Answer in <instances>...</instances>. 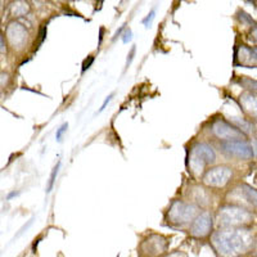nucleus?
Returning <instances> with one entry per match:
<instances>
[{"label": "nucleus", "mask_w": 257, "mask_h": 257, "mask_svg": "<svg viewBox=\"0 0 257 257\" xmlns=\"http://www.w3.org/2000/svg\"><path fill=\"white\" fill-rule=\"evenodd\" d=\"M252 234L245 229H225L212 235V244L221 256L234 257L252 247Z\"/></svg>", "instance_id": "obj_1"}, {"label": "nucleus", "mask_w": 257, "mask_h": 257, "mask_svg": "<svg viewBox=\"0 0 257 257\" xmlns=\"http://www.w3.org/2000/svg\"><path fill=\"white\" fill-rule=\"evenodd\" d=\"M217 221L221 226H243L252 221V213L239 206H225L217 213Z\"/></svg>", "instance_id": "obj_2"}, {"label": "nucleus", "mask_w": 257, "mask_h": 257, "mask_svg": "<svg viewBox=\"0 0 257 257\" xmlns=\"http://www.w3.org/2000/svg\"><path fill=\"white\" fill-rule=\"evenodd\" d=\"M216 161V153L211 146L206 143H198L192 148L190 153V169L193 173L201 174L206 166Z\"/></svg>", "instance_id": "obj_3"}, {"label": "nucleus", "mask_w": 257, "mask_h": 257, "mask_svg": "<svg viewBox=\"0 0 257 257\" xmlns=\"http://www.w3.org/2000/svg\"><path fill=\"white\" fill-rule=\"evenodd\" d=\"M198 215V207L192 203L175 201L169 210V220L171 224L185 225L193 221Z\"/></svg>", "instance_id": "obj_4"}, {"label": "nucleus", "mask_w": 257, "mask_h": 257, "mask_svg": "<svg viewBox=\"0 0 257 257\" xmlns=\"http://www.w3.org/2000/svg\"><path fill=\"white\" fill-rule=\"evenodd\" d=\"M233 176V170L228 166H216L207 170L203 175V183L208 187L221 188L230 181Z\"/></svg>", "instance_id": "obj_5"}, {"label": "nucleus", "mask_w": 257, "mask_h": 257, "mask_svg": "<svg viewBox=\"0 0 257 257\" xmlns=\"http://www.w3.org/2000/svg\"><path fill=\"white\" fill-rule=\"evenodd\" d=\"M221 149L225 155L230 156V157L242 158V160H249L254 156L251 144L243 139L242 141L222 142Z\"/></svg>", "instance_id": "obj_6"}, {"label": "nucleus", "mask_w": 257, "mask_h": 257, "mask_svg": "<svg viewBox=\"0 0 257 257\" xmlns=\"http://www.w3.org/2000/svg\"><path fill=\"white\" fill-rule=\"evenodd\" d=\"M167 245H169V243L164 235L152 234L142 242L141 252L146 254L147 257H157L166 252Z\"/></svg>", "instance_id": "obj_7"}, {"label": "nucleus", "mask_w": 257, "mask_h": 257, "mask_svg": "<svg viewBox=\"0 0 257 257\" xmlns=\"http://www.w3.org/2000/svg\"><path fill=\"white\" fill-rule=\"evenodd\" d=\"M212 132L222 142L242 141V138L244 137V134L240 132L237 126L231 125V123H229L228 121L225 120L215 121L212 125Z\"/></svg>", "instance_id": "obj_8"}, {"label": "nucleus", "mask_w": 257, "mask_h": 257, "mask_svg": "<svg viewBox=\"0 0 257 257\" xmlns=\"http://www.w3.org/2000/svg\"><path fill=\"white\" fill-rule=\"evenodd\" d=\"M7 40L11 44V47L15 49H22L25 47L27 41V30L24 25H21L20 22H11L7 27L6 31Z\"/></svg>", "instance_id": "obj_9"}, {"label": "nucleus", "mask_w": 257, "mask_h": 257, "mask_svg": "<svg viewBox=\"0 0 257 257\" xmlns=\"http://www.w3.org/2000/svg\"><path fill=\"white\" fill-rule=\"evenodd\" d=\"M212 229V216L208 211L197 215L196 219L192 221L190 225V234L193 237L205 238L211 233Z\"/></svg>", "instance_id": "obj_10"}, {"label": "nucleus", "mask_w": 257, "mask_h": 257, "mask_svg": "<svg viewBox=\"0 0 257 257\" xmlns=\"http://www.w3.org/2000/svg\"><path fill=\"white\" fill-rule=\"evenodd\" d=\"M235 59L239 62L240 66L244 67H252L256 66V49L245 47V45H240L237 49V54H235Z\"/></svg>", "instance_id": "obj_11"}, {"label": "nucleus", "mask_w": 257, "mask_h": 257, "mask_svg": "<svg viewBox=\"0 0 257 257\" xmlns=\"http://www.w3.org/2000/svg\"><path fill=\"white\" fill-rule=\"evenodd\" d=\"M242 107L249 113H256V98L252 93H244L240 95Z\"/></svg>", "instance_id": "obj_12"}, {"label": "nucleus", "mask_w": 257, "mask_h": 257, "mask_svg": "<svg viewBox=\"0 0 257 257\" xmlns=\"http://www.w3.org/2000/svg\"><path fill=\"white\" fill-rule=\"evenodd\" d=\"M30 12V6L26 2H16L11 6V15L13 17H22Z\"/></svg>", "instance_id": "obj_13"}, {"label": "nucleus", "mask_w": 257, "mask_h": 257, "mask_svg": "<svg viewBox=\"0 0 257 257\" xmlns=\"http://www.w3.org/2000/svg\"><path fill=\"white\" fill-rule=\"evenodd\" d=\"M59 167H61V162H58V164H57V165H56V166H54V169H53V171H52V175H50V179H49V183H48L47 193L52 192L53 187H54V183H56V179H57V175H58Z\"/></svg>", "instance_id": "obj_14"}, {"label": "nucleus", "mask_w": 257, "mask_h": 257, "mask_svg": "<svg viewBox=\"0 0 257 257\" xmlns=\"http://www.w3.org/2000/svg\"><path fill=\"white\" fill-rule=\"evenodd\" d=\"M67 128H68V123L67 122H64L63 125L61 126V127L57 130V134H56V138H57V142H61L62 141V137H63V134L66 132H67Z\"/></svg>", "instance_id": "obj_15"}, {"label": "nucleus", "mask_w": 257, "mask_h": 257, "mask_svg": "<svg viewBox=\"0 0 257 257\" xmlns=\"http://www.w3.org/2000/svg\"><path fill=\"white\" fill-rule=\"evenodd\" d=\"M155 15H156V12H155V11H152V12L148 15V17H147L146 20L143 21L144 25H146V27H151V24H152L153 18H155Z\"/></svg>", "instance_id": "obj_16"}, {"label": "nucleus", "mask_w": 257, "mask_h": 257, "mask_svg": "<svg viewBox=\"0 0 257 257\" xmlns=\"http://www.w3.org/2000/svg\"><path fill=\"white\" fill-rule=\"evenodd\" d=\"M113 95H114V94H113V93H112V94H109V95H108V96H107V98H105L104 103H103V104H102V107H100L99 112L104 111V109H105V107H107V104H108V103H109V102H111V99H112V98H113Z\"/></svg>", "instance_id": "obj_17"}, {"label": "nucleus", "mask_w": 257, "mask_h": 257, "mask_svg": "<svg viewBox=\"0 0 257 257\" xmlns=\"http://www.w3.org/2000/svg\"><path fill=\"white\" fill-rule=\"evenodd\" d=\"M130 40H132V30H126V32L123 34L122 41L125 43V44H127Z\"/></svg>", "instance_id": "obj_18"}, {"label": "nucleus", "mask_w": 257, "mask_h": 257, "mask_svg": "<svg viewBox=\"0 0 257 257\" xmlns=\"http://www.w3.org/2000/svg\"><path fill=\"white\" fill-rule=\"evenodd\" d=\"M93 62H94L93 57H89V61H88V59H85L84 66H82V72H85V71H86V68L90 67V64L93 63Z\"/></svg>", "instance_id": "obj_19"}, {"label": "nucleus", "mask_w": 257, "mask_h": 257, "mask_svg": "<svg viewBox=\"0 0 257 257\" xmlns=\"http://www.w3.org/2000/svg\"><path fill=\"white\" fill-rule=\"evenodd\" d=\"M167 257H188L184 252H175V253H171Z\"/></svg>", "instance_id": "obj_20"}, {"label": "nucleus", "mask_w": 257, "mask_h": 257, "mask_svg": "<svg viewBox=\"0 0 257 257\" xmlns=\"http://www.w3.org/2000/svg\"><path fill=\"white\" fill-rule=\"evenodd\" d=\"M134 54H135V48H133V49H132V52H130V56H128V57H130V58L127 59V64H126V66H127V67H128V64L132 63L133 58H134Z\"/></svg>", "instance_id": "obj_21"}, {"label": "nucleus", "mask_w": 257, "mask_h": 257, "mask_svg": "<svg viewBox=\"0 0 257 257\" xmlns=\"http://www.w3.org/2000/svg\"><path fill=\"white\" fill-rule=\"evenodd\" d=\"M3 47H4V41H3V38H2V35H0V50H3Z\"/></svg>", "instance_id": "obj_22"}]
</instances>
